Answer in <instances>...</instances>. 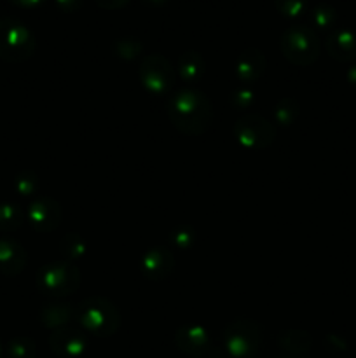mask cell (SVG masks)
I'll use <instances>...</instances> for the list:
<instances>
[{
	"label": "cell",
	"instance_id": "6da1fadb",
	"mask_svg": "<svg viewBox=\"0 0 356 358\" xmlns=\"http://www.w3.org/2000/svg\"><path fill=\"white\" fill-rule=\"evenodd\" d=\"M166 114L175 128L188 136H199L209 128L213 119L212 103L195 90H184L168 98Z\"/></svg>",
	"mask_w": 356,
	"mask_h": 358
},
{
	"label": "cell",
	"instance_id": "7a4b0ae2",
	"mask_svg": "<svg viewBox=\"0 0 356 358\" xmlns=\"http://www.w3.org/2000/svg\"><path fill=\"white\" fill-rule=\"evenodd\" d=\"M35 37L27 24L16 17L0 20V59L9 63L27 62L35 52Z\"/></svg>",
	"mask_w": 356,
	"mask_h": 358
},
{
	"label": "cell",
	"instance_id": "3957f363",
	"mask_svg": "<svg viewBox=\"0 0 356 358\" xmlns=\"http://www.w3.org/2000/svg\"><path fill=\"white\" fill-rule=\"evenodd\" d=\"M77 318L84 331L98 338L112 336L121 324L119 310L103 297H89L84 301L77 310Z\"/></svg>",
	"mask_w": 356,
	"mask_h": 358
},
{
	"label": "cell",
	"instance_id": "277c9868",
	"mask_svg": "<svg viewBox=\"0 0 356 358\" xmlns=\"http://www.w3.org/2000/svg\"><path fill=\"white\" fill-rule=\"evenodd\" d=\"M279 48L290 63L299 66L311 65L320 56V41L316 31L306 24H293L285 30L279 41Z\"/></svg>",
	"mask_w": 356,
	"mask_h": 358
},
{
	"label": "cell",
	"instance_id": "5b68a950",
	"mask_svg": "<svg viewBox=\"0 0 356 358\" xmlns=\"http://www.w3.org/2000/svg\"><path fill=\"white\" fill-rule=\"evenodd\" d=\"M37 285L47 296H70L79 289L80 271L72 262H51L38 271Z\"/></svg>",
	"mask_w": 356,
	"mask_h": 358
},
{
	"label": "cell",
	"instance_id": "8992f818",
	"mask_svg": "<svg viewBox=\"0 0 356 358\" xmlns=\"http://www.w3.org/2000/svg\"><path fill=\"white\" fill-rule=\"evenodd\" d=\"M177 72L164 56L150 55L140 65V80L149 93L163 96L173 87Z\"/></svg>",
	"mask_w": 356,
	"mask_h": 358
},
{
	"label": "cell",
	"instance_id": "52a82bcc",
	"mask_svg": "<svg viewBox=\"0 0 356 358\" xmlns=\"http://www.w3.org/2000/svg\"><path fill=\"white\" fill-rule=\"evenodd\" d=\"M234 136L246 149L260 150L271 145L276 136V128L267 119L248 114L237 119V122L234 124Z\"/></svg>",
	"mask_w": 356,
	"mask_h": 358
},
{
	"label": "cell",
	"instance_id": "ba28073f",
	"mask_svg": "<svg viewBox=\"0 0 356 358\" xmlns=\"http://www.w3.org/2000/svg\"><path fill=\"white\" fill-rule=\"evenodd\" d=\"M223 341L232 358H251L260 345V331L253 322L237 320L225 329Z\"/></svg>",
	"mask_w": 356,
	"mask_h": 358
},
{
	"label": "cell",
	"instance_id": "9c48e42d",
	"mask_svg": "<svg viewBox=\"0 0 356 358\" xmlns=\"http://www.w3.org/2000/svg\"><path fill=\"white\" fill-rule=\"evenodd\" d=\"M24 215L34 229L40 231V233H49L61 222V206L51 198H38L28 206Z\"/></svg>",
	"mask_w": 356,
	"mask_h": 358
},
{
	"label": "cell",
	"instance_id": "30bf717a",
	"mask_svg": "<svg viewBox=\"0 0 356 358\" xmlns=\"http://www.w3.org/2000/svg\"><path fill=\"white\" fill-rule=\"evenodd\" d=\"M49 345L51 350L61 358H75L80 357L86 350V336L82 331L70 327L56 329L52 336L49 338Z\"/></svg>",
	"mask_w": 356,
	"mask_h": 358
},
{
	"label": "cell",
	"instance_id": "8fae6325",
	"mask_svg": "<svg viewBox=\"0 0 356 358\" xmlns=\"http://www.w3.org/2000/svg\"><path fill=\"white\" fill-rule=\"evenodd\" d=\"M325 48L337 62H351L356 58V34L346 28L332 31L327 37Z\"/></svg>",
	"mask_w": 356,
	"mask_h": 358
},
{
	"label": "cell",
	"instance_id": "7c38bea8",
	"mask_svg": "<svg viewBox=\"0 0 356 358\" xmlns=\"http://www.w3.org/2000/svg\"><path fill=\"white\" fill-rule=\"evenodd\" d=\"M27 264V252L9 238L0 240V273L6 276H16L23 271Z\"/></svg>",
	"mask_w": 356,
	"mask_h": 358
},
{
	"label": "cell",
	"instance_id": "4fadbf2b",
	"mask_svg": "<svg viewBox=\"0 0 356 358\" xmlns=\"http://www.w3.org/2000/svg\"><path fill=\"white\" fill-rule=\"evenodd\" d=\"M173 254L166 248L156 247L152 250L147 252V255L142 261L143 273H145L147 278L150 280H163L170 275V271L173 269Z\"/></svg>",
	"mask_w": 356,
	"mask_h": 358
},
{
	"label": "cell",
	"instance_id": "5bb4252c",
	"mask_svg": "<svg viewBox=\"0 0 356 358\" xmlns=\"http://www.w3.org/2000/svg\"><path fill=\"white\" fill-rule=\"evenodd\" d=\"M177 345L187 355H202L209 346L208 332L199 325H187L177 332Z\"/></svg>",
	"mask_w": 356,
	"mask_h": 358
},
{
	"label": "cell",
	"instance_id": "9a60e30c",
	"mask_svg": "<svg viewBox=\"0 0 356 358\" xmlns=\"http://www.w3.org/2000/svg\"><path fill=\"white\" fill-rule=\"evenodd\" d=\"M265 69V58L258 49H246L243 55L239 56L236 65V73L237 79L241 83L251 84L258 79V77L264 73Z\"/></svg>",
	"mask_w": 356,
	"mask_h": 358
},
{
	"label": "cell",
	"instance_id": "2e32d148",
	"mask_svg": "<svg viewBox=\"0 0 356 358\" xmlns=\"http://www.w3.org/2000/svg\"><path fill=\"white\" fill-rule=\"evenodd\" d=\"M178 73H180L181 79L187 80V83H195V80L201 79L202 73H205V62H202V58L198 52H185L180 58V63H178Z\"/></svg>",
	"mask_w": 356,
	"mask_h": 358
},
{
	"label": "cell",
	"instance_id": "e0dca14e",
	"mask_svg": "<svg viewBox=\"0 0 356 358\" xmlns=\"http://www.w3.org/2000/svg\"><path fill=\"white\" fill-rule=\"evenodd\" d=\"M73 317V308L70 304H49L40 313L42 324L45 327L61 329Z\"/></svg>",
	"mask_w": 356,
	"mask_h": 358
},
{
	"label": "cell",
	"instance_id": "ac0fdd59",
	"mask_svg": "<svg viewBox=\"0 0 356 358\" xmlns=\"http://www.w3.org/2000/svg\"><path fill=\"white\" fill-rule=\"evenodd\" d=\"M24 213L16 205H0V231H16L23 224Z\"/></svg>",
	"mask_w": 356,
	"mask_h": 358
},
{
	"label": "cell",
	"instance_id": "d6986e66",
	"mask_svg": "<svg viewBox=\"0 0 356 358\" xmlns=\"http://www.w3.org/2000/svg\"><path fill=\"white\" fill-rule=\"evenodd\" d=\"M311 20H313V24L316 28L327 30V28H330L332 24L335 23L337 13H335L334 7L328 6V3H320V6H316L311 10Z\"/></svg>",
	"mask_w": 356,
	"mask_h": 358
},
{
	"label": "cell",
	"instance_id": "ffe728a7",
	"mask_svg": "<svg viewBox=\"0 0 356 358\" xmlns=\"http://www.w3.org/2000/svg\"><path fill=\"white\" fill-rule=\"evenodd\" d=\"M35 343L30 338H14L7 345V355L9 358H35Z\"/></svg>",
	"mask_w": 356,
	"mask_h": 358
},
{
	"label": "cell",
	"instance_id": "44dd1931",
	"mask_svg": "<svg viewBox=\"0 0 356 358\" xmlns=\"http://www.w3.org/2000/svg\"><path fill=\"white\" fill-rule=\"evenodd\" d=\"M274 6L288 20H299L306 13L307 0H274Z\"/></svg>",
	"mask_w": 356,
	"mask_h": 358
},
{
	"label": "cell",
	"instance_id": "7402d4cb",
	"mask_svg": "<svg viewBox=\"0 0 356 358\" xmlns=\"http://www.w3.org/2000/svg\"><path fill=\"white\" fill-rule=\"evenodd\" d=\"M38 182L35 175H31L30 171L27 173H21L20 177L16 178V189L21 192V196H30L37 191Z\"/></svg>",
	"mask_w": 356,
	"mask_h": 358
},
{
	"label": "cell",
	"instance_id": "603a6c76",
	"mask_svg": "<svg viewBox=\"0 0 356 358\" xmlns=\"http://www.w3.org/2000/svg\"><path fill=\"white\" fill-rule=\"evenodd\" d=\"M117 48H121V56H126V52H129V58L135 55H138L140 51H142V45L138 44L136 41H128V38H124V41H121L117 44Z\"/></svg>",
	"mask_w": 356,
	"mask_h": 358
},
{
	"label": "cell",
	"instance_id": "cb8c5ba5",
	"mask_svg": "<svg viewBox=\"0 0 356 358\" xmlns=\"http://www.w3.org/2000/svg\"><path fill=\"white\" fill-rule=\"evenodd\" d=\"M84 0H54L56 7H58L61 13H75L82 7Z\"/></svg>",
	"mask_w": 356,
	"mask_h": 358
},
{
	"label": "cell",
	"instance_id": "d4e9b609",
	"mask_svg": "<svg viewBox=\"0 0 356 358\" xmlns=\"http://www.w3.org/2000/svg\"><path fill=\"white\" fill-rule=\"evenodd\" d=\"M94 2H96L98 7H101L105 10H117L128 6L131 0H94Z\"/></svg>",
	"mask_w": 356,
	"mask_h": 358
},
{
	"label": "cell",
	"instance_id": "484cf974",
	"mask_svg": "<svg viewBox=\"0 0 356 358\" xmlns=\"http://www.w3.org/2000/svg\"><path fill=\"white\" fill-rule=\"evenodd\" d=\"M10 2L16 3V6L20 7H24V9H35V7L44 6L47 0H10Z\"/></svg>",
	"mask_w": 356,
	"mask_h": 358
},
{
	"label": "cell",
	"instance_id": "4316f807",
	"mask_svg": "<svg viewBox=\"0 0 356 358\" xmlns=\"http://www.w3.org/2000/svg\"><path fill=\"white\" fill-rule=\"evenodd\" d=\"M143 3H147V6H152V7H161V6H166L170 0H142Z\"/></svg>",
	"mask_w": 356,
	"mask_h": 358
},
{
	"label": "cell",
	"instance_id": "83f0119b",
	"mask_svg": "<svg viewBox=\"0 0 356 358\" xmlns=\"http://www.w3.org/2000/svg\"><path fill=\"white\" fill-rule=\"evenodd\" d=\"M348 79L353 86H356V65H353L348 72Z\"/></svg>",
	"mask_w": 356,
	"mask_h": 358
},
{
	"label": "cell",
	"instance_id": "f1b7e54d",
	"mask_svg": "<svg viewBox=\"0 0 356 358\" xmlns=\"http://www.w3.org/2000/svg\"><path fill=\"white\" fill-rule=\"evenodd\" d=\"M2 355H3V350H2V346H0V358H2Z\"/></svg>",
	"mask_w": 356,
	"mask_h": 358
}]
</instances>
